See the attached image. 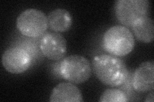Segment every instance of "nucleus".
Returning a JSON list of instances; mask_svg holds the SVG:
<instances>
[{
  "label": "nucleus",
  "mask_w": 154,
  "mask_h": 102,
  "mask_svg": "<svg viewBox=\"0 0 154 102\" xmlns=\"http://www.w3.org/2000/svg\"><path fill=\"white\" fill-rule=\"evenodd\" d=\"M51 102H82V95L78 87L71 82H61L53 90L50 97Z\"/></svg>",
  "instance_id": "nucleus-9"
},
{
  "label": "nucleus",
  "mask_w": 154,
  "mask_h": 102,
  "mask_svg": "<svg viewBox=\"0 0 154 102\" xmlns=\"http://www.w3.org/2000/svg\"><path fill=\"white\" fill-rule=\"evenodd\" d=\"M102 46L110 55L116 57L127 56L134 48V36L128 28L116 25L105 32L102 38Z\"/></svg>",
  "instance_id": "nucleus-2"
},
{
  "label": "nucleus",
  "mask_w": 154,
  "mask_h": 102,
  "mask_svg": "<svg viewBox=\"0 0 154 102\" xmlns=\"http://www.w3.org/2000/svg\"><path fill=\"white\" fill-rule=\"evenodd\" d=\"M59 74L62 79L75 84L88 80L92 74L90 61L81 55H71L62 60L59 65Z\"/></svg>",
  "instance_id": "nucleus-3"
},
{
  "label": "nucleus",
  "mask_w": 154,
  "mask_h": 102,
  "mask_svg": "<svg viewBox=\"0 0 154 102\" xmlns=\"http://www.w3.org/2000/svg\"><path fill=\"white\" fill-rule=\"evenodd\" d=\"M33 58L26 49L21 46L11 47L3 52L2 65L8 72L21 74L30 68Z\"/></svg>",
  "instance_id": "nucleus-6"
},
{
  "label": "nucleus",
  "mask_w": 154,
  "mask_h": 102,
  "mask_svg": "<svg viewBox=\"0 0 154 102\" xmlns=\"http://www.w3.org/2000/svg\"><path fill=\"white\" fill-rule=\"evenodd\" d=\"M16 27L23 36L30 38H39L48 30V18L39 10L26 9L17 17Z\"/></svg>",
  "instance_id": "nucleus-4"
},
{
  "label": "nucleus",
  "mask_w": 154,
  "mask_h": 102,
  "mask_svg": "<svg viewBox=\"0 0 154 102\" xmlns=\"http://www.w3.org/2000/svg\"><path fill=\"white\" fill-rule=\"evenodd\" d=\"M137 39L141 42L149 43L153 41V21L149 16L141 17L135 22L131 27Z\"/></svg>",
  "instance_id": "nucleus-11"
},
{
  "label": "nucleus",
  "mask_w": 154,
  "mask_h": 102,
  "mask_svg": "<svg viewBox=\"0 0 154 102\" xmlns=\"http://www.w3.org/2000/svg\"><path fill=\"white\" fill-rule=\"evenodd\" d=\"M153 91H151V93H149L146 97V98L145 100L146 102H153Z\"/></svg>",
  "instance_id": "nucleus-13"
},
{
  "label": "nucleus",
  "mask_w": 154,
  "mask_h": 102,
  "mask_svg": "<svg viewBox=\"0 0 154 102\" xmlns=\"http://www.w3.org/2000/svg\"><path fill=\"white\" fill-rule=\"evenodd\" d=\"M92 70L95 76L106 86H122L127 80L128 70L119 57L110 54H100L93 57Z\"/></svg>",
  "instance_id": "nucleus-1"
},
{
  "label": "nucleus",
  "mask_w": 154,
  "mask_h": 102,
  "mask_svg": "<svg viewBox=\"0 0 154 102\" xmlns=\"http://www.w3.org/2000/svg\"><path fill=\"white\" fill-rule=\"evenodd\" d=\"M128 98L124 91L119 89L109 88L103 92L100 101L102 102H127Z\"/></svg>",
  "instance_id": "nucleus-12"
},
{
  "label": "nucleus",
  "mask_w": 154,
  "mask_h": 102,
  "mask_svg": "<svg viewBox=\"0 0 154 102\" xmlns=\"http://www.w3.org/2000/svg\"><path fill=\"white\" fill-rule=\"evenodd\" d=\"M42 54L51 61H60L64 57L67 52V42L60 33H46L38 42Z\"/></svg>",
  "instance_id": "nucleus-7"
},
{
  "label": "nucleus",
  "mask_w": 154,
  "mask_h": 102,
  "mask_svg": "<svg viewBox=\"0 0 154 102\" xmlns=\"http://www.w3.org/2000/svg\"><path fill=\"white\" fill-rule=\"evenodd\" d=\"M132 86L139 93H146L154 88V61L153 60L142 63L132 77Z\"/></svg>",
  "instance_id": "nucleus-8"
},
{
  "label": "nucleus",
  "mask_w": 154,
  "mask_h": 102,
  "mask_svg": "<svg viewBox=\"0 0 154 102\" xmlns=\"http://www.w3.org/2000/svg\"><path fill=\"white\" fill-rule=\"evenodd\" d=\"M48 27L55 33H64L68 31L73 24L71 13L66 9L57 8L50 12L48 16Z\"/></svg>",
  "instance_id": "nucleus-10"
},
{
  "label": "nucleus",
  "mask_w": 154,
  "mask_h": 102,
  "mask_svg": "<svg viewBox=\"0 0 154 102\" xmlns=\"http://www.w3.org/2000/svg\"><path fill=\"white\" fill-rule=\"evenodd\" d=\"M114 10L118 21L123 26L131 28L138 19L148 16L150 3L148 0H118Z\"/></svg>",
  "instance_id": "nucleus-5"
}]
</instances>
